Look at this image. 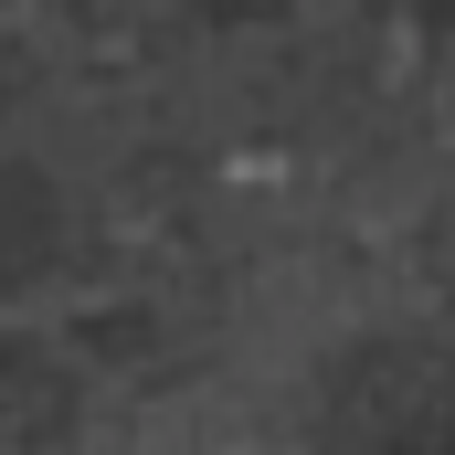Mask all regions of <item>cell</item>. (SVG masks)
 Instances as JSON below:
<instances>
[]
</instances>
